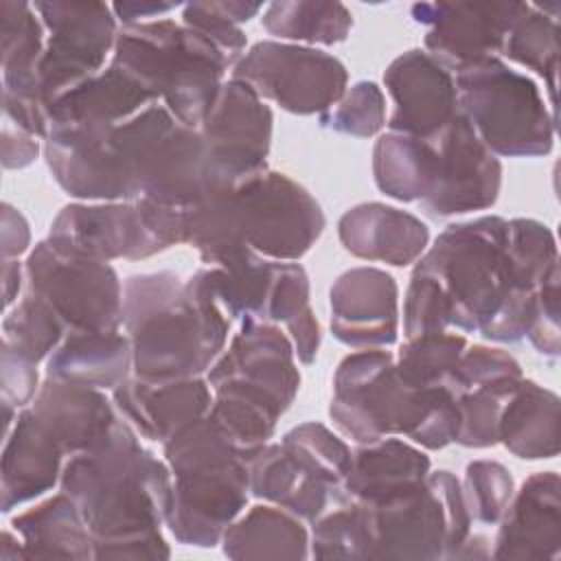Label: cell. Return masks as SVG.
<instances>
[{
	"mask_svg": "<svg viewBox=\"0 0 561 561\" xmlns=\"http://www.w3.org/2000/svg\"><path fill=\"white\" fill-rule=\"evenodd\" d=\"M59 489L81 511L94 559L171 557L162 526L173 476L164 460L140 445L125 419L103 445L64 462Z\"/></svg>",
	"mask_w": 561,
	"mask_h": 561,
	"instance_id": "obj_1",
	"label": "cell"
},
{
	"mask_svg": "<svg viewBox=\"0 0 561 561\" xmlns=\"http://www.w3.org/2000/svg\"><path fill=\"white\" fill-rule=\"evenodd\" d=\"M232 320L202 272L134 274L123 283V329L134 375L145 379L202 377L221 355Z\"/></svg>",
	"mask_w": 561,
	"mask_h": 561,
	"instance_id": "obj_2",
	"label": "cell"
},
{
	"mask_svg": "<svg viewBox=\"0 0 561 561\" xmlns=\"http://www.w3.org/2000/svg\"><path fill=\"white\" fill-rule=\"evenodd\" d=\"M445 294L449 324L465 333L493 327L519 333L530 320L535 291L515 287L508 263V219L482 215L449 224L414 263Z\"/></svg>",
	"mask_w": 561,
	"mask_h": 561,
	"instance_id": "obj_3",
	"label": "cell"
},
{
	"mask_svg": "<svg viewBox=\"0 0 561 561\" xmlns=\"http://www.w3.org/2000/svg\"><path fill=\"white\" fill-rule=\"evenodd\" d=\"M329 416L357 445L401 436L436 451L451 445L458 432L456 394L443 386H403L386 348H357L337 364Z\"/></svg>",
	"mask_w": 561,
	"mask_h": 561,
	"instance_id": "obj_4",
	"label": "cell"
},
{
	"mask_svg": "<svg viewBox=\"0 0 561 561\" xmlns=\"http://www.w3.org/2000/svg\"><path fill=\"white\" fill-rule=\"evenodd\" d=\"M173 495L164 526L178 543L213 548L245 511L250 497L248 460L206 414L164 445Z\"/></svg>",
	"mask_w": 561,
	"mask_h": 561,
	"instance_id": "obj_5",
	"label": "cell"
},
{
	"mask_svg": "<svg viewBox=\"0 0 561 561\" xmlns=\"http://www.w3.org/2000/svg\"><path fill=\"white\" fill-rule=\"evenodd\" d=\"M110 64L193 129H199L232 68L213 42L171 18L121 26Z\"/></svg>",
	"mask_w": 561,
	"mask_h": 561,
	"instance_id": "obj_6",
	"label": "cell"
},
{
	"mask_svg": "<svg viewBox=\"0 0 561 561\" xmlns=\"http://www.w3.org/2000/svg\"><path fill=\"white\" fill-rule=\"evenodd\" d=\"M460 114L497 158H541L552 151L557 114L539 85L489 57L454 72Z\"/></svg>",
	"mask_w": 561,
	"mask_h": 561,
	"instance_id": "obj_7",
	"label": "cell"
},
{
	"mask_svg": "<svg viewBox=\"0 0 561 561\" xmlns=\"http://www.w3.org/2000/svg\"><path fill=\"white\" fill-rule=\"evenodd\" d=\"M364 504V502H362ZM368 519V559H456L471 535V517L460 480L430 471L425 482L381 504H364Z\"/></svg>",
	"mask_w": 561,
	"mask_h": 561,
	"instance_id": "obj_8",
	"label": "cell"
},
{
	"mask_svg": "<svg viewBox=\"0 0 561 561\" xmlns=\"http://www.w3.org/2000/svg\"><path fill=\"white\" fill-rule=\"evenodd\" d=\"M138 197L193 206L206 188V153L199 129L186 127L162 103H151L114 127Z\"/></svg>",
	"mask_w": 561,
	"mask_h": 561,
	"instance_id": "obj_9",
	"label": "cell"
},
{
	"mask_svg": "<svg viewBox=\"0 0 561 561\" xmlns=\"http://www.w3.org/2000/svg\"><path fill=\"white\" fill-rule=\"evenodd\" d=\"M234 221L243 245L270 261H298L327 219L318 199L287 173L263 169L234 182Z\"/></svg>",
	"mask_w": 561,
	"mask_h": 561,
	"instance_id": "obj_10",
	"label": "cell"
},
{
	"mask_svg": "<svg viewBox=\"0 0 561 561\" xmlns=\"http://www.w3.org/2000/svg\"><path fill=\"white\" fill-rule=\"evenodd\" d=\"M26 287L42 296L70 331H116L123 327V283L116 270L48 237L24 261Z\"/></svg>",
	"mask_w": 561,
	"mask_h": 561,
	"instance_id": "obj_11",
	"label": "cell"
},
{
	"mask_svg": "<svg viewBox=\"0 0 561 561\" xmlns=\"http://www.w3.org/2000/svg\"><path fill=\"white\" fill-rule=\"evenodd\" d=\"M232 79L298 116L324 114L348 88V70L335 55L276 39L252 44L232 66Z\"/></svg>",
	"mask_w": 561,
	"mask_h": 561,
	"instance_id": "obj_12",
	"label": "cell"
},
{
	"mask_svg": "<svg viewBox=\"0 0 561 561\" xmlns=\"http://www.w3.org/2000/svg\"><path fill=\"white\" fill-rule=\"evenodd\" d=\"M33 7L46 28L37 83L46 105H50L59 94L105 68L121 26L105 2L53 0Z\"/></svg>",
	"mask_w": 561,
	"mask_h": 561,
	"instance_id": "obj_13",
	"label": "cell"
},
{
	"mask_svg": "<svg viewBox=\"0 0 561 561\" xmlns=\"http://www.w3.org/2000/svg\"><path fill=\"white\" fill-rule=\"evenodd\" d=\"M48 239L96 261H142L169 250L145 197L131 202H75L50 224Z\"/></svg>",
	"mask_w": 561,
	"mask_h": 561,
	"instance_id": "obj_14",
	"label": "cell"
},
{
	"mask_svg": "<svg viewBox=\"0 0 561 561\" xmlns=\"http://www.w3.org/2000/svg\"><path fill=\"white\" fill-rule=\"evenodd\" d=\"M274 114L243 81L228 79L217 92L199 136L206 153V180H243L267 169Z\"/></svg>",
	"mask_w": 561,
	"mask_h": 561,
	"instance_id": "obj_15",
	"label": "cell"
},
{
	"mask_svg": "<svg viewBox=\"0 0 561 561\" xmlns=\"http://www.w3.org/2000/svg\"><path fill=\"white\" fill-rule=\"evenodd\" d=\"M430 142L434 149V175L427 195L419 202L427 215H467L486 210L497 202L502 162L460 112L430 136Z\"/></svg>",
	"mask_w": 561,
	"mask_h": 561,
	"instance_id": "obj_16",
	"label": "cell"
},
{
	"mask_svg": "<svg viewBox=\"0 0 561 561\" xmlns=\"http://www.w3.org/2000/svg\"><path fill=\"white\" fill-rule=\"evenodd\" d=\"M116 125L50 127L44 158L55 182L79 202H131L138 193L129 180Z\"/></svg>",
	"mask_w": 561,
	"mask_h": 561,
	"instance_id": "obj_17",
	"label": "cell"
},
{
	"mask_svg": "<svg viewBox=\"0 0 561 561\" xmlns=\"http://www.w3.org/2000/svg\"><path fill=\"white\" fill-rule=\"evenodd\" d=\"M524 2H416L410 15L427 26L423 50L451 75L460 68L500 57L506 33Z\"/></svg>",
	"mask_w": 561,
	"mask_h": 561,
	"instance_id": "obj_18",
	"label": "cell"
},
{
	"mask_svg": "<svg viewBox=\"0 0 561 561\" xmlns=\"http://www.w3.org/2000/svg\"><path fill=\"white\" fill-rule=\"evenodd\" d=\"M210 388L234 383L263 394L283 412L289 410L300 390V370L294 344L272 322L245 318L228 346L204 375Z\"/></svg>",
	"mask_w": 561,
	"mask_h": 561,
	"instance_id": "obj_19",
	"label": "cell"
},
{
	"mask_svg": "<svg viewBox=\"0 0 561 561\" xmlns=\"http://www.w3.org/2000/svg\"><path fill=\"white\" fill-rule=\"evenodd\" d=\"M0 33L4 118L35 138H46L48 105L37 83L46 28L33 4L4 0L0 4Z\"/></svg>",
	"mask_w": 561,
	"mask_h": 561,
	"instance_id": "obj_20",
	"label": "cell"
},
{
	"mask_svg": "<svg viewBox=\"0 0 561 561\" xmlns=\"http://www.w3.org/2000/svg\"><path fill=\"white\" fill-rule=\"evenodd\" d=\"M383 85L392 99L388 131L430 138L458 112L454 75L423 48H410L383 70Z\"/></svg>",
	"mask_w": 561,
	"mask_h": 561,
	"instance_id": "obj_21",
	"label": "cell"
},
{
	"mask_svg": "<svg viewBox=\"0 0 561 561\" xmlns=\"http://www.w3.org/2000/svg\"><path fill=\"white\" fill-rule=\"evenodd\" d=\"M331 333L351 348H386L399 335V287L379 267H351L329 291Z\"/></svg>",
	"mask_w": 561,
	"mask_h": 561,
	"instance_id": "obj_22",
	"label": "cell"
},
{
	"mask_svg": "<svg viewBox=\"0 0 561 561\" xmlns=\"http://www.w3.org/2000/svg\"><path fill=\"white\" fill-rule=\"evenodd\" d=\"M112 401L138 436L164 445L182 427L208 414L213 388L204 375L145 379L131 373L112 390Z\"/></svg>",
	"mask_w": 561,
	"mask_h": 561,
	"instance_id": "obj_23",
	"label": "cell"
},
{
	"mask_svg": "<svg viewBox=\"0 0 561 561\" xmlns=\"http://www.w3.org/2000/svg\"><path fill=\"white\" fill-rule=\"evenodd\" d=\"M491 548L493 559L557 561L561 554V480L537 471L513 493Z\"/></svg>",
	"mask_w": 561,
	"mask_h": 561,
	"instance_id": "obj_24",
	"label": "cell"
},
{
	"mask_svg": "<svg viewBox=\"0 0 561 561\" xmlns=\"http://www.w3.org/2000/svg\"><path fill=\"white\" fill-rule=\"evenodd\" d=\"M28 408L68 458L103 445L123 419L103 390L55 377L44 379Z\"/></svg>",
	"mask_w": 561,
	"mask_h": 561,
	"instance_id": "obj_25",
	"label": "cell"
},
{
	"mask_svg": "<svg viewBox=\"0 0 561 561\" xmlns=\"http://www.w3.org/2000/svg\"><path fill=\"white\" fill-rule=\"evenodd\" d=\"M66 451L26 405L4 436L0 495L2 513L42 497L61 480Z\"/></svg>",
	"mask_w": 561,
	"mask_h": 561,
	"instance_id": "obj_26",
	"label": "cell"
},
{
	"mask_svg": "<svg viewBox=\"0 0 561 561\" xmlns=\"http://www.w3.org/2000/svg\"><path fill=\"white\" fill-rule=\"evenodd\" d=\"M337 237L353 256L394 267L416 263L430 245L425 221L381 202H364L348 208L337 221Z\"/></svg>",
	"mask_w": 561,
	"mask_h": 561,
	"instance_id": "obj_27",
	"label": "cell"
},
{
	"mask_svg": "<svg viewBox=\"0 0 561 561\" xmlns=\"http://www.w3.org/2000/svg\"><path fill=\"white\" fill-rule=\"evenodd\" d=\"M430 469L432 462L419 445L401 436H386L353 449L340 493L364 504H381L419 489Z\"/></svg>",
	"mask_w": 561,
	"mask_h": 561,
	"instance_id": "obj_28",
	"label": "cell"
},
{
	"mask_svg": "<svg viewBox=\"0 0 561 561\" xmlns=\"http://www.w3.org/2000/svg\"><path fill=\"white\" fill-rule=\"evenodd\" d=\"M156 103L121 68L107 64L48 105V129L70 125H118Z\"/></svg>",
	"mask_w": 561,
	"mask_h": 561,
	"instance_id": "obj_29",
	"label": "cell"
},
{
	"mask_svg": "<svg viewBox=\"0 0 561 561\" xmlns=\"http://www.w3.org/2000/svg\"><path fill=\"white\" fill-rule=\"evenodd\" d=\"M134 373L127 333L70 331L46 359V377L99 390H114Z\"/></svg>",
	"mask_w": 561,
	"mask_h": 561,
	"instance_id": "obj_30",
	"label": "cell"
},
{
	"mask_svg": "<svg viewBox=\"0 0 561 561\" xmlns=\"http://www.w3.org/2000/svg\"><path fill=\"white\" fill-rule=\"evenodd\" d=\"M559 438L561 412L557 392L522 377L502 405L497 443L522 460H546L559 454Z\"/></svg>",
	"mask_w": 561,
	"mask_h": 561,
	"instance_id": "obj_31",
	"label": "cell"
},
{
	"mask_svg": "<svg viewBox=\"0 0 561 561\" xmlns=\"http://www.w3.org/2000/svg\"><path fill=\"white\" fill-rule=\"evenodd\" d=\"M250 495L313 522L335 500L337 489L311 476L280 443L263 445L250 460Z\"/></svg>",
	"mask_w": 561,
	"mask_h": 561,
	"instance_id": "obj_32",
	"label": "cell"
},
{
	"mask_svg": "<svg viewBox=\"0 0 561 561\" xmlns=\"http://www.w3.org/2000/svg\"><path fill=\"white\" fill-rule=\"evenodd\" d=\"M22 541V557L28 559H94L92 535L77 504L59 493L42 500L11 519Z\"/></svg>",
	"mask_w": 561,
	"mask_h": 561,
	"instance_id": "obj_33",
	"label": "cell"
},
{
	"mask_svg": "<svg viewBox=\"0 0 561 561\" xmlns=\"http://www.w3.org/2000/svg\"><path fill=\"white\" fill-rule=\"evenodd\" d=\"M221 552L228 559H309V530L302 519L276 504L243 511L224 533Z\"/></svg>",
	"mask_w": 561,
	"mask_h": 561,
	"instance_id": "obj_34",
	"label": "cell"
},
{
	"mask_svg": "<svg viewBox=\"0 0 561 561\" xmlns=\"http://www.w3.org/2000/svg\"><path fill=\"white\" fill-rule=\"evenodd\" d=\"M261 320L285 329L300 364L316 362L320 351V324L309 305V276L300 263L274 261Z\"/></svg>",
	"mask_w": 561,
	"mask_h": 561,
	"instance_id": "obj_35",
	"label": "cell"
},
{
	"mask_svg": "<svg viewBox=\"0 0 561 561\" xmlns=\"http://www.w3.org/2000/svg\"><path fill=\"white\" fill-rule=\"evenodd\" d=\"M434 175L430 138L388 131L373 147V178L381 193L397 202H421Z\"/></svg>",
	"mask_w": 561,
	"mask_h": 561,
	"instance_id": "obj_36",
	"label": "cell"
},
{
	"mask_svg": "<svg viewBox=\"0 0 561 561\" xmlns=\"http://www.w3.org/2000/svg\"><path fill=\"white\" fill-rule=\"evenodd\" d=\"M559 2L535 4L524 2L519 15L513 20L504 46L502 59L515 61L533 70L537 77L543 79L550 107L554 110L557 103V75H559Z\"/></svg>",
	"mask_w": 561,
	"mask_h": 561,
	"instance_id": "obj_37",
	"label": "cell"
},
{
	"mask_svg": "<svg viewBox=\"0 0 561 561\" xmlns=\"http://www.w3.org/2000/svg\"><path fill=\"white\" fill-rule=\"evenodd\" d=\"M283 414L285 412L270 399L243 386L224 383L213 388L208 416L219 425V430L245 460L270 443Z\"/></svg>",
	"mask_w": 561,
	"mask_h": 561,
	"instance_id": "obj_38",
	"label": "cell"
},
{
	"mask_svg": "<svg viewBox=\"0 0 561 561\" xmlns=\"http://www.w3.org/2000/svg\"><path fill=\"white\" fill-rule=\"evenodd\" d=\"M261 24L280 42L316 48L342 44L353 28V15L342 2L280 0L263 9Z\"/></svg>",
	"mask_w": 561,
	"mask_h": 561,
	"instance_id": "obj_39",
	"label": "cell"
},
{
	"mask_svg": "<svg viewBox=\"0 0 561 561\" xmlns=\"http://www.w3.org/2000/svg\"><path fill=\"white\" fill-rule=\"evenodd\" d=\"M465 348L467 337L462 333L440 331L405 337L394 357V373L408 388H447Z\"/></svg>",
	"mask_w": 561,
	"mask_h": 561,
	"instance_id": "obj_40",
	"label": "cell"
},
{
	"mask_svg": "<svg viewBox=\"0 0 561 561\" xmlns=\"http://www.w3.org/2000/svg\"><path fill=\"white\" fill-rule=\"evenodd\" d=\"M368 519L362 502L337 491L335 500L311 522L309 557L368 559Z\"/></svg>",
	"mask_w": 561,
	"mask_h": 561,
	"instance_id": "obj_41",
	"label": "cell"
},
{
	"mask_svg": "<svg viewBox=\"0 0 561 561\" xmlns=\"http://www.w3.org/2000/svg\"><path fill=\"white\" fill-rule=\"evenodd\" d=\"M68 327L57 311L35 291L24 289L2 320V342L39 364L61 344Z\"/></svg>",
	"mask_w": 561,
	"mask_h": 561,
	"instance_id": "obj_42",
	"label": "cell"
},
{
	"mask_svg": "<svg viewBox=\"0 0 561 561\" xmlns=\"http://www.w3.org/2000/svg\"><path fill=\"white\" fill-rule=\"evenodd\" d=\"M508 263L517 289L535 291L559 270V250L552 230L533 217L508 221Z\"/></svg>",
	"mask_w": 561,
	"mask_h": 561,
	"instance_id": "obj_43",
	"label": "cell"
},
{
	"mask_svg": "<svg viewBox=\"0 0 561 561\" xmlns=\"http://www.w3.org/2000/svg\"><path fill=\"white\" fill-rule=\"evenodd\" d=\"M280 445L318 480L333 489H342V482L351 469V447L318 421H307L280 438Z\"/></svg>",
	"mask_w": 561,
	"mask_h": 561,
	"instance_id": "obj_44",
	"label": "cell"
},
{
	"mask_svg": "<svg viewBox=\"0 0 561 561\" xmlns=\"http://www.w3.org/2000/svg\"><path fill=\"white\" fill-rule=\"evenodd\" d=\"M320 125L353 138H373L386 127V96L375 81H357L320 114Z\"/></svg>",
	"mask_w": 561,
	"mask_h": 561,
	"instance_id": "obj_45",
	"label": "cell"
},
{
	"mask_svg": "<svg viewBox=\"0 0 561 561\" xmlns=\"http://www.w3.org/2000/svg\"><path fill=\"white\" fill-rule=\"evenodd\" d=\"M460 486L471 522L486 526H495L502 519L515 493L511 471L497 460L469 462Z\"/></svg>",
	"mask_w": 561,
	"mask_h": 561,
	"instance_id": "obj_46",
	"label": "cell"
},
{
	"mask_svg": "<svg viewBox=\"0 0 561 561\" xmlns=\"http://www.w3.org/2000/svg\"><path fill=\"white\" fill-rule=\"evenodd\" d=\"M522 377V366L508 351L467 344L447 388L454 394L478 388H508L515 386Z\"/></svg>",
	"mask_w": 561,
	"mask_h": 561,
	"instance_id": "obj_47",
	"label": "cell"
},
{
	"mask_svg": "<svg viewBox=\"0 0 561 561\" xmlns=\"http://www.w3.org/2000/svg\"><path fill=\"white\" fill-rule=\"evenodd\" d=\"M515 386L478 388V390L456 394L458 432H456L454 443H458L462 447H471V449H484V447L497 445L500 412H502L506 397L513 392Z\"/></svg>",
	"mask_w": 561,
	"mask_h": 561,
	"instance_id": "obj_48",
	"label": "cell"
},
{
	"mask_svg": "<svg viewBox=\"0 0 561 561\" xmlns=\"http://www.w3.org/2000/svg\"><path fill=\"white\" fill-rule=\"evenodd\" d=\"M449 327V307L443 289L430 274L414 267L403 298V335L440 333Z\"/></svg>",
	"mask_w": 561,
	"mask_h": 561,
	"instance_id": "obj_49",
	"label": "cell"
},
{
	"mask_svg": "<svg viewBox=\"0 0 561 561\" xmlns=\"http://www.w3.org/2000/svg\"><path fill=\"white\" fill-rule=\"evenodd\" d=\"M182 24L191 26L208 42H213L234 66L245 53L248 39L237 22H232L217 2H188L182 4Z\"/></svg>",
	"mask_w": 561,
	"mask_h": 561,
	"instance_id": "obj_50",
	"label": "cell"
},
{
	"mask_svg": "<svg viewBox=\"0 0 561 561\" xmlns=\"http://www.w3.org/2000/svg\"><path fill=\"white\" fill-rule=\"evenodd\" d=\"M533 348L546 357H557L561 351L559 333V270L552 272L535 291L530 324L526 331Z\"/></svg>",
	"mask_w": 561,
	"mask_h": 561,
	"instance_id": "obj_51",
	"label": "cell"
},
{
	"mask_svg": "<svg viewBox=\"0 0 561 561\" xmlns=\"http://www.w3.org/2000/svg\"><path fill=\"white\" fill-rule=\"evenodd\" d=\"M0 366H2V399L13 403L15 408H26L37 390H39V375L37 364L9 344H0Z\"/></svg>",
	"mask_w": 561,
	"mask_h": 561,
	"instance_id": "obj_52",
	"label": "cell"
},
{
	"mask_svg": "<svg viewBox=\"0 0 561 561\" xmlns=\"http://www.w3.org/2000/svg\"><path fill=\"white\" fill-rule=\"evenodd\" d=\"M0 147H2V167L4 169H24L35 162L39 153V142L35 136L4 125L2 136H0Z\"/></svg>",
	"mask_w": 561,
	"mask_h": 561,
	"instance_id": "obj_53",
	"label": "cell"
},
{
	"mask_svg": "<svg viewBox=\"0 0 561 561\" xmlns=\"http://www.w3.org/2000/svg\"><path fill=\"white\" fill-rule=\"evenodd\" d=\"M2 259H20L24 252H28L31 245V230L26 217L13 208L11 204H2Z\"/></svg>",
	"mask_w": 561,
	"mask_h": 561,
	"instance_id": "obj_54",
	"label": "cell"
},
{
	"mask_svg": "<svg viewBox=\"0 0 561 561\" xmlns=\"http://www.w3.org/2000/svg\"><path fill=\"white\" fill-rule=\"evenodd\" d=\"M116 20L121 22V26L127 24H140V22H149V18H167L171 11L182 9V4L178 2H153V0H131V2H114L110 4Z\"/></svg>",
	"mask_w": 561,
	"mask_h": 561,
	"instance_id": "obj_55",
	"label": "cell"
},
{
	"mask_svg": "<svg viewBox=\"0 0 561 561\" xmlns=\"http://www.w3.org/2000/svg\"><path fill=\"white\" fill-rule=\"evenodd\" d=\"M22 287H26L24 263H20V259H2V294L7 309L20 300V294H24Z\"/></svg>",
	"mask_w": 561,
	"mask_h": 561,
	"instance_id": "obj_56",
	"label": "cell"
},
{
	"mask_svg": "<svg viewBox=\"0 0 561 561\" xmlns=\"http://www.w3.org/2000/svg\"><path fill=\"white\" fill-rule=\"evenodd\" d=\"M0 559L2 561H24L22 557V541L18 537V533L11 528L2 530V539H0Z\"/></svg>",
	"mask_w": 561,
	"mask_h": 561,
	"instance_id": "obj_57",
	"label": "cell"
}]
</instances>
